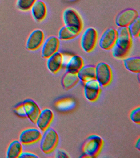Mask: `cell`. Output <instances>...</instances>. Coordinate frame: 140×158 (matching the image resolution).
I'll list each match as a JSON object with an SVG mask.
<instances>
[{"label":"cell","mask_w":140,"mask_h":158,"mask_svg":"<svg viewBox=\"0 0 140 158\" xmlns=\"http://www.w3.org/2000/svg\"><path fill=\"white\" fill-rule=\"evenodd\" d=\"M45 40V33L40 29L34 30L28 36L26 41V49L34 51L40 49Z\"/></svg>","instance_id":"cell-7"},{"label":"cell","mask_w":140,"mask_h":158,"mask_svg":"<svg viewBox=\"0 0 140 158\" xmlns=\"http://www.w3.org/2000/svg\"><path fill=\"white\" fill-rule=\"evenodd\" d=\"M30 10L33 18L37 22L44 21L47 16V7L45 2L42 0H37Z\"/></svg>","instance_id":"cell-15"},{"label":"cell","mask_w":140,"mask_h":158,"mask_svg":"<svg viewBox=\"0 0 140 158\" xmlns=\"http://www.w3.org/2000/svg\"><path fill=\"white\" fill-rule=\"evenodd\" d=\"M54 118V113L50 108H46L41 111L36 120L35 124L42 132L50 127Z\"/></svg>","instance_id":"cell-14"},{"label":"cell","mask_w":140,"mask_h":158,"mask_svg":"<svg viewBox=\"0 0 140 158\" xmlns=\"http://www.w3.org/2000/svg\"><path fill=\"white\" fill-rule=\"evenodd\" d=\"M42 133L38 128H30L22 131L19 135V141L23 145H30L40 141Z\"/></svg>","instance_id":"cell-6"},{"label":"cell","mask_w":140,"mask_h":158,"mask_svg":"<svg viewBox=\"0 0 140 158\" xmlns=\"http://www.w3.org/2000/svg\"><path fill=\"white\" fill-rule=\"evenodd\" d=\"M40 141V148L45 154L52 153L57 147L59 142V136L56 131L49 127L44 131Z\"/></svg>","instance_id":"cell-2"},{"label":"cell","mask_w":140,"mask_h":158,"mask_svg":"<svg viewBox=\"0 0 140 158\" xmlns=\"http://www.w3.org/2000/svg\"><path fill=\"white\" fill-rule=\"evenodd\" d=\"M60 46V40L55 36H50L45 40L42 46L41 56L47 59L58 51Z\"/></svg>","instance_id":"cell-8"},{"label":"cell","mask_w":140,"mask_h":158,"mask_svg":"<svg viewBox=\"0 0 140 158\" xmlns=\"http://www.w3.org/2000/svg\"><path fill=\"white\" fill-rule=\"evenodd\" d=\"M98 33L96 30L89 27L83 32L81 38V46L86 53L91 52L94 49L98 41Z\"/></svg>","instance_id":"cell-3"},{"label":"cell","mask_w":140,"mask_h":158,"mask_svg":"<svg viewBox=\"0 0 140 158\" xmlns=\"http://www.w3.org/2000/svg\"><path fill=\"white\" fill-rule=\"evenodd\" d=\"M102 138L98 135L93 134L86 139L82 147V158H95L99 154L104 145Z\"/></svg>","instance_id":"cell-1"},{"label":"cell","mask_w":140,"mask_h":158,"mask_svg":"<svg viewBox=\"0 0 140 158\" xmlns=\"http://www.w3.org/2000/svg\"><path fill=\"white\" fill-rule=\"evenodd\" d=\"M23 109L26 118L35 123L41 110L38 105L32 99L28 98L22 101Z\"/></svg>","instance_id":"cell-9"},{"label":"cell","mask_w":140,"mask_h":158,"mask_svg":"<svg viewBox=\"0 0 140 158\" xmlns=\"http://www.w3.org/2000/svg\"><path fill=\"white\" fill-rule=\"evenodd\" d=\"M62 19L65 26L72 27L81 32L83 28V22L78 12L71 8L65 10L62 14Z\"/></svg>","instance_id":"cell-5"},{"label":"cell","mask_w":140,"mask_h":158,"mask_svg":"<svg viewBox=\"0 0 140 158\" xmlns=\"http://www.w3.org/2000/svg\"><path fill=\"white\" fill-rule=\"evenodd\" d=\"M55 157L61 158H69L70 157L68 154L63 149H57L55 154Z\"/></svg>","instance_id":"cell-29"},{"label":"cell","mask_w":140,"mask_h":158,"mask_svg":"<svg viewBox=\"0 0 140 158\" xmlns=\"http://www.w3.org/2000/svg\"><path fill=\"white\" fill-rule=\"evenodd\" d=\"M111 49L113 56L118 59H125L130 52L120 48L115 44Z\"/></svg>","instance_id":"cell-26"},{"label":"cell","mask_w":140,"mask_h":158,"mask_svg":"<svg viewBox=\"0 0 140 158\" xmlns=\"http://www.w3.org/2000/svg\"><path fill=\"white\" fill-rule=\"evenodd\" d=\"M83 65L84 61L82 57L77 55L72 56L66 61V71L77 73Z\"/></svg>","instance_id":"cell-18"},{"label":"cell","mask_w":140,"mask_h":158,"mask_svg":"<svg viewBox=\"0 0 140 158\" xmlns=\"http://www.w3.org/2000/svg\"><path fill=\"white\" fill-rule=\"evenodd\" d=\"M77 106L75 100L70 97H62L56 100L54 106L57 110L61 112H68L74 110Z\"/></svg>","instance_id":"cell-16"},{"label":"cell","mask_w":140,"mask_h":158,"mask_svg":"<svg viewBox=\"0 0 140 158\" xmlns=\"http://www.w3.org/2000/svg\"><path fill=\"white\" fill-rule=\"evenodd\" d=\"M129 32L132 38H136L139 37L140 33V19L138 16L127 27Z\"/></svg>","instance_id":"cell-24"},{"label":"cell","mask_w":140,"mask_h":158,"mask_svg":"<svg viewBox=\"0 0 140 158\" xmlns=\"http://www.w3.org/2000/svg\"><path fill=\"white\" fill-rule=\"evenodd\" d=\"M13 111L18 117L22 118H26L23 109L22 102H19L15 105L13 107Z\"/></svg>","instance_id":"cell-28"},{"label":"cell","mask_w":140,"mask_h":158,"mask_svg":"<svg viewBox=\"0 0 140 158\" xmlns=\"http://www.w3.org/2000/svg\"><path fill=\"white\" fill-rule=\"evenodd\" d=\"M138 16V12L136 10L126 9L122 11L116 16L115 23L119 27H128Z\"/></svg>","instance_id":"cell-10"},{"label":"cell","mask_w":140,"mask_h":158,"mask_svg":"<svg viewBox=\"0 0 140 158\" xmlns=\"http://www.w3.org/2000/svg\"><path fill=\"white\" fill-rule=\"evenodd\" d=\"M23 152V144L19 140H14L11 142L7 148L6 157L18 158Z\"/></svg>","instance_id":"cell-20"},{"label":"cell","mask_w":140,"mask_h":158,"mask_svg":"<svg viewBox=\"0 0 140 158\" xmlns=\"http://www.w3.org/2000/svg\"><path fill=\"white\" fill-rule=\"evenodd\" d=\"M84 94L86 98L90 102H94L99 98L101 85L96 79L84 83Z\"/></svg>","instance_id":"cell-12"},{"label":"cell","mask_w":140,"mask_h":158,"mask_svg":"<svg viewBox=\"0 0 140 158\" xmlns=\"http://www.w3.org/2000/svg\"><path fill=\"white\" fill-rule=\"evenodd\" d=\"M116 39L117 30L113 28H107L99 38V46L103 50H110L115 45Z\"/></svg>","instance_id":"cell-11"},{"label":"cell","mask_w":140,"mask_h":158,"mask_svg":"<svg viewBox=\"0 0 140 158\" xmlns=\"http://www.w3.org/2000/svg\"><path fill=\"white\" fill-rule=\"evenodd\" d=\"M80 32L76 28L65 25L59 31L58 38L62 40H70L77 37Z\"/></svg>","instance_id":"cell-22"},{"label":"cell","mask_w":140,"mask_h":158,"mask_svg":"<svg viewBox=\"0 0 140 158\" xmlns=\"http://www.w3.org/2000/svg\"><path fill=\"white\" fill-rule=\"evenodd\" d=\"M37 0H17L16 6L19 10L27 12L30 10L33 5Z\"/></svg>","instance_id":"cell-25"},{"label":"cell","mask_w":140,"mask_h":158,"mask_svg":"<svg viewBox=\"0 0 140 158\" xmlns=\"http://www.w3.org/2000/svg\"><path fill=\"white\" fill-rule=\"evenodd\" d=\"M96 80L101 86L110 85L113 78L111 68L106 63L101 62L95 66Z\"/></svg>","instance_id":"cell-4"},{"label":"cell","mask_w":140,"mask_h":158,"mask_svg":"<svg viewBox=\"0 0 140 158\" xmlns=\"http://www.w3.org/2000/svg\"><path fill=\"white\" fill-rule=\"evenodd\" d=\"M130 119L134 123L139 124L140 123V107L139 106L134 109L130 112Z\"/></svg>","instance_id":"cell-27"},{"label":"cell","mask_w":140,"mask_h":158,"mask_svg":"<svg viewBox=\"0 0 140 158\" xmlns=\"http://www.w3.org/2000/svg\"><path fill=\"white\" fill-rule=\"evenodd\" d=\"M115 44L125 50L130 51L132 44V37L127 27H119L118 28Z\"/></svg>","instance_id":"cell-13"},{"label":"cell","mask_w":140,"mask_h":158,"mask_svg":"<svg viewBox=\"0 0 140 158\" xmlns=\"http://www.w3.org/2000/svg\"><path fill=\"white\" fill-rule=\"evenodd\" d=\"M135 147L138 150L140 149V138H139L136 141V144H135Z\"/></svg>","instance_id":"cell-31"},{"label":"cell","mask_w":140,"mask_h":158,"mask_svg":"<svg viewBox=\"0 0 140 158\" xmlns=\"http://www.w3.org/2000/svg\"><path fill=\"white\" fill-rule=\"evenodd\" d=\"M125 69L131 72L139 73L140 72V58L133 56L125 58L123 59Z\"/></svg>","instance_id":"cell-23"},{"label":"cell","mask_w":140,"mask_h":158,"mask_svg":"<svg viewBox=\"0 0 140 158\" xmlns=\"http://www.w3.org/2000/svg\"><path fill=\"white\" fill-rule=\"evenodd\" d=\"M79 81L77 73L66 71L61 79V85L65 89L69 90L74 87Z\"/></svg>","instance_id":"cell-21"},{"label":"cell","mask_w":140,"mask_h":158,"mask_svg":"<svg viewBox=\"0 0 140 158\" xmlns=\"http://www.w3.org/2000/svg\"><path fill=\"white\" fill-rule=\"evenodd\" d=\"M47 59L46 67L49 71L53 74L58 73L63 64V56L62 53L58 51Z\"/></svg>","instance_id":"cell-17"},{"label":"cell","mask_w":140,"mask_h":158,"mask_svg":"<svg viewBox=\"0 0 140 158\" xmlns=\"http://www.w3.org/2000/svg\"><path fill=\"white\" fill-rule=\"evenodd\" d=\"M39 157L36 154L29 152H23L19 156V158H20Z\"/></svg>","instance_id":"cell-30"},{"label":"cell","mask_w":140,"mask_h":158,"mask_svg":"<svg viewBox=\"0 0 140 158\" xmlns=\"http://www.w3.org/2000/svg\"><path fill=\"white\" fill-rule=\"evenodd\" d=\"M77 74L79 81L83 83L90 80L96 79L95 67L91 65H84Z\"/></svg>","instance_id":"cell-19"}]
</instances>
